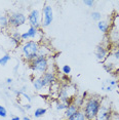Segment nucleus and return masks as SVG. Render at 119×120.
<instances>
[{"instance_id":"1","label":"nucleus","mask_w":119,"mask_h":120,"mask_svg":"<svg viewBox=\"0 0 119 120\" xmlns=\"http://www.w3.org/2000/svg\"><path fill=\"white\" fill-rule=\"evenodd\" d=\"M102 99L97 95H89L85 98L81 110L83 111L86 120H96L98 113L101 109Z\"/></svg>"},{"instance_id":"2","label":"nucleus","mask_w":119,"mask_h":120,"mask_svg":"<svg viewBox=\"0 0 119 120\" xmlns=\"http://www.w3.org/2000/svg\"><path fill=\"white\" fill-rule=\"evenodd\" d=\"M39 47L40 42L33 41V40L22 42V44L20 45V51L24 61L27 63H31L34 59H36L38 56Z\"/></svg>"},{"instance_id":"3","label":"nucleus","mask_w":119,"mask_h":120,"mask_svg":"<svg viewBox=\"0 0 119 120\" xmlns=\"http://www.w3.org/2000/svg\"><path fill=\"white\" fill-rule=\"evenodd\" d=\"M104 69L110 73L119 72V47L111 45V49L107 60L103 63Z\"/></svg>"},{"instance_id":"4","label":"nucleus","mask_w":119,"mask_h":120,"mask_svg":"<svg viewBox=\"0 0 119 120\" xmlns=\"http://www.w3.org/2000/svg\"><path fill=\"white\" fill-rule=\"evenodd\" d=\"M29 67L35 77H41L45 72L49 70V60L45 56H38L31 63H29Z\"/></svg>"},{"instance_id":"5","label":"nucleus","mask_w":119,"mask_h":120,"mask_svg":"<svg viewBox=\"0 0 119 120\" xmlns=\"http://www.w3.org/2000/svg\"><path fill=\"white\" fill-rule=\"evenodd\" d=\"M77 89L73 84H65L59 88L58 98L60 102H63L66 104H71L73 100L76 98Z\"/></svg>"},{"instance_id":"6","label":"nucleus","mask_w":119,"mask_h":120,"mask_svg":"<svg viewBox=\"0 0 119 120\" xmlns=\"http://www.w3.org/2000/svg\"><path fill=\"white\" fill-rule=\"evenodd\" d=\"M114 114L115 113L112 111V107H111L110 102L107 99H104L102 100L101 109H100L96 120H111Z\"/></svg>"},{"instance_id":"7","label":"nucleus","mask_w":119,"mask_h":120,"mask_svg":"<svg viewBox=\"0 0 119 120\" xmlns=\"http://www.w3.org/2000/svg\"><path fill=\"white\" fill-rule=\"evenodd\" d=\"M42 31L41 29H36L34 27H29V29L27 31L22 33V41H30V40H33V41L40 42L42 40Z\"/></svg>"},{"instance_id":"8","label":"nucleus","mask_w":119,"mask_h":120,"mask_svg":"<svg viewBox=\"0 0 119 120\" xmlns=\"http://www.w3.org/2000/svg\"><path fill=\"white\" fill-rule=\"evenodd\" d=\"M8 22H9V27L12 29H18L20 27L24 26L27 22V17L23 12L15 11L11 12L8 15Z\"/></svg>"},{"instance_id":"9","label":"nucleus","mask_w":119,"mask_h":120,"mask_svg":"<svg viewBox=\"0 0 119 120\" xmlns=\"http://www.w3.org/2000/svg\"><path fill=\"white\" fill-rule=\"evenodd\" d=\"M27 21L29 22L30 27H34L36 29H41V23H42V15L41 11L38 9H32L29 12Z\"/></svg>"},{"instance_id":"10","label":"nucleus","mask_w":119,"mask_h":120,"mask_svg":"<svg viewBox=\"0 0 119 120\" xmlns=\"http://www.w3.org/2000/svg\"><path fill=\"white\" fill-rule=\"evenodd\" d=\"M42 15V23L41 27H48L51 25L53 21V9L49 4H45L41 10Z\"/></svg>"},{"instance_id":"11","label":"nucleus","mask_w":119,"mask_h":120,"mask_svg":"<svg viewBox=\"0 0 119 120\" xmlns=\"http://www.w3.org/2000/svg\"><path fill=\"white\" fill-rule=\"evenodd\" d=\"M110 49H111V44L110 42H107V43H101L96 49V58L99 62L101 63H104L105 61L107 60L108 56H109V52H110Z\"/></svg>"},{"instance_id":"12","label":"nucleus","mask_w":119,"mask_h":120,"mask_svg":"<svg viewBox=\"0 0 119 120\" xmlns=\"http://www.w3.org/2000/svg\"><path fill=\"white\" fill-rule=\"evenodd\" d=\"M41 78L48 87H50L52 84L56 83V74L55 71L51 70V69H49L47 72H45L44 74L41 76Z\"/></svg>"},{"instance_id":"13","label":"nucleus","mask_w":119,"mask_h":120,"mask_svg":"<svg viewBox=\"0 0 119 120\" xmlns=\"http://www.w3.org/2000/svg\"><path fill=\"white\" fill-rule=\"evenodd\" d=\"M32 85H33L35 90H36L37 92H40V94H42L44 89L49 88V87L44 83V81L42 80L41 77H34L33 79H32Z\"/></svg>"},{"instance_id":"14","label":"nucleus","mask_w":119,"mask_h":120,"mask_svg":"<svg viewBox=\"0 0 119 120\" xmlns=\"http://www.w3.org/2000/svg\"><path fill=\"white\" fill-rule=\"evenodd\" d=\"M80 109L77 107L76 105H74L73 103L69 104L68 108L65 110V113H64V117H65V120H68L70 117H72L74 114H76L78 111H79Z\"/></svg>"},{"instance_id":"15","label":"nucleus","mask_w":119,"mask_h":120,"mask_svg":"<svg viewBox=\"0 0 119 120\" xmlns=\"http://www.w3.org/2000/svg\"><path fill=\"white\" fill-rule=\"evenodd\" d=\"M98 28L102 33L107 34V33H109V31L111 29V23L108 21H100L98 22Z\"/></svg>"},{"instance_id":"16","label":"nucleus","mask_w":119,"mask_h":120,"mask_svg":"<svg viewBox=\"0 0 119 120\" xmlns=\"http://www.w3.org/2000/svg\"><path fill=\"white\" fill-rule=\"evenodd\" d=\"M51 54V49L46 44H41L40 43V47H39V52L38 56H45V58H48Z\"/></svg>"},{"instance_id":"17","label":"nucleus","mask_w":119,"mask_h":120,"mask_svg":"<svg viewBox=\"0 0 119 120\" xmlns=\"http://www.w3.org/2000/svg\"><path fill=\"white\" fill-rule=\"evenodd\" d=\"M9 27V22H8V15H4V13H0V28L1 29H6Z\"/></svg>"},{"instance_id":"18","label":"nucleus","mask_w":119,"mask_h":120,"mask_svg":"<svg viewBox=\"0 0 119 120\" xmlns=\"http://www.w3.org/2000/svg\"><path fill=\"white\" fill-rule=\"evenodd\" d=\"M46 112H47V110H46V108H42V107H39V108H37L36 110L34 111V117L35 118H41V117H43L46 114Z\"/></svg>"},{"instance_id":"19","label":"nucleus","mask_w":119,"mask_h":120,"mask_svg":"<svg viewBox=\"0 0 119 120\" xmlns=\"http://www.w3.org/2000/svg\"><path fill=\"white\" fill-rule=\"evenodd\" d=\"M11 40L12 42H15V44H20V42L22 41V33H20L19 31H13L11 33Z\"/></svg>"},{"instance_id":"20","label":"nucleus","mask_w":119,"mask_h":120,"mask_svg":"<svg viewBox=\"0 0 119 120\" xmlns=\"http://www.w3.org/2000/svg\"><path fill=\"white\" fill-rule=\"evenodd\" d=\"M68 120H86V118H85V115H84V113H83V111L80 109L76 114H74L72 117H70Z\"/></svg>"},{"instance_id":"21","label":"nucleus","mask_w":119,"mask_h":120,"mask_svg":"<svg viewBox=\"0 0 119 120\" xmlns=\"http://www.w3.org/2000/svg\"><path fill=\"white\" fill-rule=\"evenodd\" d=\"M84 99H85L84 95H83V97H76L74 100H73L72 103L74 104V105H76L79 109H81L83 106V103H84Z\"/></svg>"},{"instance_id":"22","label":"nucleus","mask_w":119,"mask_h":120,"mask_svg":"<svg viewBox=\"0 0 119 120\" xmlns=\"http://www.w3.org/2000/svg\"><path fill=\"white\" fill-rule=\"evenodd\" d=\"M10 60H11V56H10V54H8V53L0 56V66H5Z\"/></svg>"},{"instance_id":"23","label":"nucleus","mask_w":119,"mask_h":120,"mask_svg":"<svg viewBox=\"0 0 119 120\" xmlns=\"http://www.w3.org/2000/svg\"><path fill=\"white\" fill-rule=\"evenodd\" d=\"M69 104H66V103H63V102H56V109L58 111H65L67 108H68Z\"/></svg>"},{"instance_id":"24","label":"nucleus","mask_w":119,"mask_h":120,"mask_svg":"<svg viewBox=\"0 0 119 120\" xmlns=\"http://www.w3.org/2000/svg\"><path fill=\"white\" fill-rule=\"evenodd\" d=\"M90 17H91V19H93V21H96V22L102 21V15H101V12L100 11H93L90 13Z\"/></svg>"},{"instance_id":"25","label":"nucleus","mask_w":119,"mask_h":120,"mask_svg":"<svg viewBox=\"0 0 119 120\" xmlns=\"http://www.w3.org/2000/svg\"><path fill=\"white\" fill-rule=\"evenodd\" d=\"M62 72H63L64 75H69L70 73H71V67H70L69 65H64V66L62 67Z\"/></svg>"},{"instance_id":"26","label":"nucleus","mask_w":119,"mask_h":120,"mask_svg":"<svg viewBox=\"0 0 119 120\" xmlns=\"http://www.w3.org/2000/svg\"><path fill=\"white\" fill-rule=\"evenodd\" d=\"M6 116H7V111H6V109H5L3 106L0 105V117H2V118H5Z\"/></svg>"},{"instance_id":"27","label":"nucleus","mask_w":119,"mask_h":120,"mask_svg":"<svg viewBox=\"0 0 119 120\" xmlns=\"http://www.w3.org/2000/svg\"><path fill=\"white\" fill-rule=\"evenodd\" d=\"M84 4L86 5V6H88V7H93L94 5V1L93 0H85Z\"/></svg>"},{"instance_id":"28","label":"nucleus","mask_w":119,"mask_h":120,"mask_svg":"<svg viewBox=\"0 0 119 120\" xmlns=\"http://www.w3.org/2000/svg\"><path fill=\"white\" fill-rule=\"evenodd\" d=\"M23 107H24V109H25V111H29L30 109L32 108V106H31V104H30V103H28V104H25Z\"/></svg>"},{"instance_id":"29","label":"nucleus","mask_w":119,"mask_h":120,"mask_svg":"<svg viewBox=\"0 0 119 120\" xmlns=\"http://www.w3.org/2000/svg\"><path fill=\"white\" fill-rule=\"evenodd\" d=\"M17 108L22 112V113H25V112H26L25 109H24V107H22V106H17Z\"/></svg>"},{"instance_id":"30","label":"nucleus","mask_w":119,"mask_h":120,"mask_svg":"<svg viewBox=\"0 0 119 120\" xmlns=\"http://www.w3.org/2000/svg\"><path fill=\"white\" fill-rule=\"evenodd\" d=\"M12 78H6V81H5V82H6V84H11L12 83Z\"/></svg>"},{"instance_id":"31","label":"nucleus","mask_w":119,"mask_h":120,"mask_svg":"<svg viewBox=\"0 0 119 120\" xmlns=\"http://www.w3.org/2000/svg\"><path fill=\"white\" fill-rule=\"evenodd\" d=\"M111 120H119V117L116 115V114H114V115H113V117H112V119Z\"/></svg>"},{"instance_id":"32","label":"nucleus","mask_w":119,"mask_h":120,"mask_svg":"<svg viewBox=\"0 0 119 120\" xmlns=\"http://www.w3.org/2000/svg\"><path fill=\"white\" fill-rule=\"evenodd\" d=\"M10 120H22V119H21L19 116H13V117H12V118L10 119Z\"/></svg>"},{"instance_id":"33","label":"nucleus","mask_w":119,"mask_h":120,"mask_svg":"<svg viewBox=\"0 0 119 120\" xmlns=\"http://www.w3.org/2000/svg\"><path fill=\"white\" fill-rule=\"evenodd\" d=\"M112 45H113V46H116V47H119V39L114 43V44H112Z\"/></svg>"},{"instance_id":"34","label":"nucleus","mask_w":119,"mask_h":120,"mask_svg":"<svg viewBox=\"0 0 119 120\" xmlns=\"http://www.w3.org/2000/svg\"><path fill=\"white\" fill-rule=\"evenodd\" d=\"M22 120H32L30 117H28V116H24L23 118H22Z\"/></svg>"},{"instance_id":"35","label":"nucleus","mask_w":119,"mask_h":120,"mask_svg":"<svg viewBox=\"0 0 119 120\" xmlns=\"http://www.w3.org/2000/svg\"><path fill=\"white\" fill-rule=\"evenodd\" d=\"M18 68H19V65H17V66H15V69H13V70H15V72H17Z\"/></svg>"},{"instance_id":"36","label":"nucleus","mask_w":119,"mask_h":120,"mask_svg":"<svg viewBox=\"0 0 119 120\" xmlns=\"http://www.w3.org/2000/svg\"><path fill=\"white\" fill-rule=\"evenodd\" d=\"M117 82H118V87H119V77H118V80H117Z\"/></svg>"},{"instance_id":"37","label":"nucleus","mask_w":119,"mask_h":120,"mask_svg":"<svg viewBox=\"0 0 119 120\" xmlns=\"http://www.w3.org/2000/svg\"><path fill=\"white\" fill-rule=\"evenodd\" d=\"M118 73H119V72H118Z\"/></svg>"}]
</instances>
